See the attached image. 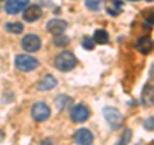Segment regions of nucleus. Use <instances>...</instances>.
Wrapping results in <instances>:
<instances>
[{
    "instance_id": "f257e3e1",
    "label": "nucleus",
    "mask_w": 154,
    "mask_h": 145,
    "mask_svg": "<svg viewBox=\"0 0 154 145\" xmlns=\"http://www.w3.org/2000/svg\"><path fill=\"white\" fill-rule=\"evenodd\" d=\"M77 66V58L73 53L71 51H62L59 55L55 58V67L57 69L62 72L72 71Z\"/></svg>"
},
{
    "instance_id": "f03ea898",
    "label": "nucleus",
    "mask_w": 154,
    "mask_h": 145,
    "mask_svg": "<svg viewBox=\"0 0 154 145\" xmlns=\"http://www.w3.org/2000/svg\"><path fill=\"white\" fill-rule=\"evenodd\" d=\"M103 114L105 121L108 122L109 127L112 130H118L123 123V116L119 113L118 109L113 107H105L103 109Z\"/></svg>"
},
{
    "instance_id": "7ed1b4c3",
    "label": "nucleus",
    "mask_w": 154,
    "mask_h": 145,
    "mask_svg": "<svg viewBox=\"0 0 154 145\" xmlns=\"http://www.w3.org/2000/svg\"><path fill=\"white\" fill-rule=\"evenodd\" d=\"M14 64H16V67L19 71L30 72V71H33L38 66V60L31 55L19 54L16 57V59H14Z\"/></svg>"
},
{
    "instance_id": "20e7f679",
    "label": "nucleus",
    "mask_w": 154,
    "mask_h": 145,
    "mask_svg": "<svg viewBox=\"0 0 154 145\" xmlns=\"http://www.w3.org/2000/svg\"><path fill=\"white\" fill-rule=\"evenodd\" d=\"M31 114L35 121L37 122H44L50 117V108L44 103V101H37L32 105Z\"/></svg>"
},
{
    "instance_id": "39448f33",
    "label": "nucleus",
    "mask_w": 154,
    "mask_h": 145,
    "mask_svg": "<svg viewBox=\"0 0 154 145\" xmlns=\"http://www.w3.org/2000/svg\"><path fill=\"white\" fill-rule=\"evenodd\" d=\"M22 48L25 49L27 53H33L37 51L41 48V40L37 35H33V33H30V35H26L22 39Z\"/></svg>"
},
{
    "instance_id": "423d86ee",
    "label": "nucleus",
    "mask_w": 154,
    "mask_h": 145,
    "mask_svg": "<svg viewBox=\"0 0 154 145\" xmlns=\"http://www.w3.org/2000/svg\"><path fill=\"white\" fill-rule=\"evenodd\" d=\"M89 116H90L89 109L84 104H76L71 109V118L73 122H77V123L85 122L89 118Z\"/></svg>"
},
{
    "instance_id": "0eeeda50",
    "label": "nucleus",
    "mask_w": 154,
    "mask_h": 145,
    "mask_svg": "<svg viewBox=\"0 0 154 145\" xmlns=\"http://www.w3.org/2000/svg\"><path fill=\"white\" fill-rule=\"evenodd\" d=\"M30 0H7L5 3V12L8 14H17L23 12L28 5Z\"/></svg>"
},
{
    "instance_id": "6e6552de",
    "label": "nucleus",
    "mask_w": 154,
    "mask_h": 145,
    "mask_svg": "<svg viewBox=\"0 0 154 145\" xmlns=\"http://www.w3.org/2000/svg\"><path fill=\"white\" fill-rule=\"evenodd\" d=\"M67 28V22L63 21V19H58V18H54V19H50L46 25V30L48 32H50L51 35H62Z\"/></svg>"
},
{
    "instance_id": "1a4fd4ad",
    "label": "nucleus",
    "mask_w": 154,
    "mask_h": 145,
    "mask_svg": "<svg viewBox=\"0 0 154 145\" xmlns=\"http://www.w3.org/2000/svg\"><path fill=\"white\" fill-rule=\"evenodd\" d=\"M75 140L79 145H91L94 141V135L88 128H80L75 135Z\"/></svg>"
},
{
    "instance_id": "9d476101",
    "label": "nucleus",
    "mask_w": 154,
    "mask_h": 145,
    "mask_svg": "<svg viewBox=\"0 0 154 145\" xmlns=\"http://www.w3.org/2000/svg\"><path fill=\"white\" fill-rule=\"evenodd\" d=\"M42 16V11L38 5H30L23 11V19L26 22H35Z\"/></svg>"
},
{
    "instance_id": "9b49d317",
    "label": "nucleus",
    "mask_w": 154,
    "mask_h": 145,
    "mask_svg": "<svg viewBox=\"0 0 154 145\" xmlns=\"http://www.w3.org/2000/svg\"><path fill=\"white\" fill-rule=\"evenodd\" d=\"M57 84H58V81L53 75H45L40 81L37 82L36 89L40 90V91H48V90L54 89L57 86Z\"/></svg>"
},
{
    "instance_id": "f8f14e48",
    "label": "nucleus",
    "mask_w": 154,
    "mask_h": 145,
    "mask_svg": "<svg viewBox=\"0 0 154 145\" xmlns=\"http://www.w3.org/2000/svg\"><path fill=\"white\" fill-rule=\"evenodd\" d=\"M136 49L141 53V54L146 55L152 51L153 49V42H152V39L149 36H143L137 40L136 42Z\"/></svg>"
},
{
    "instance_id": "ddd939ff",
    "label": "nucleus",
    "mask_w": 154,
    "mask_h": 145,
    "mask_svg": "<svg viewBox=\"0 0 154 145\" xmlns=\"http://www.w3.org/2000/svg\"><path fill=\"white\" fill-rule=\"evenodd\" d=\"M154 101V89L153 85L148 84L144 86L143 93H141V103L145 105V107H152Z\"/></svg>"
},
{
    "instance_id": "4468645a",
    "label": "nucleus",
    "mask_w": 154,
    "mask_h": 145,
    "mask_svg": "<svg viewBox=\"0 0 154 145\" xmlns=\"http://www.w3.org/2000/svg\"><path fill=\"white\" fill-rule=\"evenodd\" d=\"M121 12H122V2L121 0H112V2H109V4L107 5V13L108 14L116 17Z\"/></svg>"
},
{
    "instance_id": "2eb2a0df",
    "label": "nucleus",
    "mask_w": 154,
    "mask_h": 145,
    "mask_svg": "<svg viewBox=\"0 0 154 145\" xmlns=\"http://www.w3.org/2000/svg\"><path fill=\"white\" fill-rule=\"evenodd\" d=\"M108 41H109V35L105 30L100 28V30H96L94 32V42L95 44L104 45V44H108Z\"/></svg>"
},
{
    "instance_id": "dca6fc26",
    "label": "nucleus",
    "mask_w": 154,
    "mask_h": 145,
    "mask_svg": "<svg viewBox=\"0 0 154 145\" xmlns=\"http://www.w3.org/2000/svg\"><path fill=\"white\" fill-rule=\"evenodd\" d=\"M71 101H72V99L68 98V96L60 95V96H58V98L55 99V107H57L58 110H63L71 104Z\"/></svg>"
},
{
    "instance_id": "f3484780",
    "label": "nucleus",
    "mask_w": 154,
    "mask_h": 145,
    "mask_svg": "<svg viewBox=\"0 0 154 145\" xmlns=\"http://www.w3.org/2000/svg\"><path fill=\"white\" fill-rule=\"evenodd\" d=\"M5 30L9 33H21L23 32V25L21 22H9L5 25Z\"/></svg>"
},
{
    "instance_id": "a211bd4d",
    "label": "nucleus",
    "mask_w": 154,
    "mask_h": 145,
    "mask_svg": "<svg viewBox=\"0 0 154 145\" xmlns=\"http://www.w3.org/2000/svg\"><path fill=\"white\" fill-rule=\"evenodd\" d=\"M102 3L103 0H85V5L88 9H90V11H99L100 7H102Z\"/></svg>"
},
{
    "instance_id": "6ab92c4d",
    "label": "nucleus",
    "mask_w": 154,
    "mask_h": 145,
    "mask_svg": "<svg viewBox=\"0 0 154 145\" xmlns=\"http://www.w3.org/2000/svg\"><path fill=\"white\" fill-rule=\"evenodd\" d=\"M131 137H132V131H131V130H128V128H126L122 132L121 140H119V141L116 145H127L130 143V140H131Z\"/></svg>"
},
{
    "instance_id": "aec40b11",
    "label": "nucleus",
    "mask_w": 154,
    "mask_h": 145,
    "mask_svg": "<svg viewBox=\"0 0 154 145\" xmlns=\"http://www.w3.org/2000/svg\"><path fill=\"white\" fill-rule=\"evenodd\" d=\"M81 44H82V48H84V49H86V50H93L94 46H95L94 40H93V39H90V37H84Z\"/></svg>"
},
{
    "instance_id": "412c9836",
    "label": "nucleus",
    "mask_w": 154,
    "mask_h": 145,
    "mask_svg": "<svg viewBox=\"0 0 154 145\" xmlns=\"http://www.w3.org/2000/svg\"><path fill=\"white\" fill-rule=\"evenodd\" d=\"M54 44L57 46H66L67 44H69V39L63 35H58V37L54 40Z\"/></svg>"
},
{
    "instance_id": "4be33fe9",
    "label": "nucleus",
    "mask_w": 154,
    "mask_h": 145,
    "mask_svg": "<svg viewBox=\"0 0 154 145\" xmlns=\"http://www.w3.org/2000/svg\"><path fill=\"white\" fill-rule=\"evenodd\" d=\"M153 121H154L153 117H149L145 122H144V127H145L146 130H149V131H152L153 130Z\"/></svg>"
},
{
    "instance_id": "5701e85b",
    "label": "nucleus",
    "mask_w": 154,
    "mask_h": 145,
    "mask_svg": "<svg viewBox=\"0 0 154 145\" xmlns=\"http://www.w3.org/2000/svg\"><path fill=\"white\" fill-rule=\"evenodd\" d=\"M40 145H54V144H53V141L50 139H46V140H44V141H41Z\"/></svg>"
},
{
    "instance_id": "b1692460",
    "label": "nucleus",
    "mask_w": 154,
    "mask_h": 145,
    "mask_svg": "<svg viewBox=\"0 0 154 145\" xmlns=\"http://www.w3.org/2000/svg\"><path fill=\"white\" fill-rule=\"evenodd\" d=\"M4 136H5V135H4V132L0 130V141H3V140H4Z\"/></svg>"
},
{
    "instance_id": "393cba45",
    "label": "nucleus",
    "mask_w": 154,
    "mask_h": 145,
    "mask_svg": "<svg viewBox=\"0 0 154 145\" xmlns=\"http://www.w3.org/2000/svg\"><path fill=\"white\" fill-rule=\"evenodd\" d=\"M128 2H137V0H128Z\"/></svg>"
},
{
    "instance_id": "a878e982",
    "label": "nucleus",
    "mask_w": 154,
    "mask_h": 145,
    "mask_svg": "<svg viewBox=\"0 0 154 145\" xmlns=\"http://www.w3.org/2000/svg\"><path fill=\"white\" fill-rule=\"evenodd\" d=\"M148 2H153V0H148Z\"/></svg>"
},
{
    "instance_id": "bb28decb",
    "label": "nucleus",
    "mask_w": 154,
    "mask_h": 145,
    "mask_svg": "<svg viewBox=\"0 0 154 145\" xmlns=\"http://www.w3.org/2000/svg\"><path fill=\"white\" fill-rule=\"evenodd\" d=\"M0 2H2V0H0Z\"/></svg>"
}]
</instances>
